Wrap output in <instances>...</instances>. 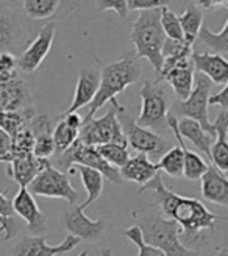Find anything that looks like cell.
<instances>
[{
	"label": "cell",
	"mask_w": 228,
	"mask_h": 256,
	"mask_svg": "<svg viewBox=\"0 0 228 256\" xmlns=\"http://www.w3.org/2000/svg\"><path fill=\"white\" fill-rule=\"evenodd\" d=\"M139 96H141L142 105L136 124L150 132H162L164 128H168V116L170 110L164 86L158 82H144Z\"/></svg>",
	"instance_id": "7"
},
{
	"label": "cell",
	"mask_w": 228,
	"mask_h": 256,
	"mask_svg": "<svg viewBox=\"0 0 228 256\" xmlns=\"http://www.w3.org/2000/svg\"><path fill=\"white\" fill-rule=\"evenodd\" d=\"M0 233H4V239L10 240L18 234V222L16 219L5 220L4 217H0Z\"/></svg>",
	"instance_id": "43"
},
{
	"label": "cell",
	"mask_w": 228,
	"mask_h": 256,
	"mask_svg": "<svg viewBox=\"0 0 228 256\" xmlns=\"http://www.w3.org/2000/svg\"><path fill=\"white\" fill-rule=\"evenodd\" d=\"M210 105H212V106H220L222 110H228V83H226V86L222 89V91H219L218 94L211 96Z\"/></svg>",
	"instance_id": "44"
},
{
	"label": "cell",
	"mask_w": 228,
	"mask_h": 256,
	"mask_svg": "<svg viewBox=\"0 0 228 256\" xmlns=\"http://www.w3.org/2000/svg\"><path fill=\"white\" fill-rule=\"evenodd\" d=\"M97 8L102 11H116L120 19H125L128 14V2L126 0H100Z\"/></svg>",
	"instance_id": "39"
},
{
	"label": "cell",
	"mask_w": 228,
	"mask_h": 256,
	"mask_svg": "<svg viewBox=\"0 0 228 256\" xmlns=\"http://www.w3.org/2000/svg\"><path fill=\"white\" fill-rule=\"evenodd\" d=\"M158 169L164 170L169 176H183L184 170V155L180 146L172 147L169 152H166L156 162Z\"/></svg>",
	"instance_id": "30"
},
{
	"label": "cell",
	"mask_w": 228,
	"mask_h": 256,
	"mask_svg": "<svg viewBox=\"0 0 228 256\" xmlns=\"http://www.w3.org/2000/svg\"><path fill=\"white\" fill-rule=\"evenodd\" d=\"M161 28L166 34V40L172 41H184V34L178 16L169 10V6L161 8Z\"/></svg>",
	"instance_id": "34"
},
{
	"label": "cell",
	"mask_w": 228,
	"mask_h": 256,
	"mask_svg": "<svg viewBox=\"0 0 228 256\" xmlns=\"http://www.w3.org/2000/svg\"><path fill=\"white\" fill-rule=\"evenodd\" d=\"M50 164L52 162L48 160L28 155L25 158H18L14 161H11L6 168V174L11 180H14L19 184V188H27Z\"/></svg>",
	"instance_id": "18"
},
{
	"label": "cell",
	"mask_w": 228,
	"mask_h": 256,
	"mask_svg": "<svg viewBox=\"0 0 228 256\" xmlns=\"http://www.w3.org/2000/svg\"><path fill=\"white\" fill-rule=\"evenodd\" d=\"M130 40L134 46L136 58L148 60L158 75L162 70V47L166 42V34L161 28V8L139 12L132 25Z\"/></svg>",
	"instance_id": "3"
},
{
	"label": "cell",
	"mask_w": 228,
	"mask_h": 256,
	"mask_svg": "<svg viewBox=\"0 0 228 256\" xmlns=\"http://www.w3.org/2000/svg\"><path fill=\"white\" fill-rule=\"evenodd\" d=\"M202 196L205 200L228 206V178L208 162V170L202 176Z\"/></svg>",
	"instance_id": "24"
},
{
	"label": "cell",
	"mask_w": 228,
	"mask_h": 256,
	"mask_svg": "<svg viewBox=\"0 0 228 256\" xmlns=\"http://www.w3.org/2000/svg\"><path fill=\"white\" fill-rule=\"evenodd\" d=\"M38 116L36 108H25L20 111L0 112V130H4L8 136L14 138L25 128H28L32 120Z\"/></svg>",
	"instance_id": "27"
},
{
	"label": "cell",
	"mask_w": 228,
	"mask_h": 256,
	"mask_svg": "<svg viewBox=\"0 0 228 256\" xmlns=\"http://www.w3.org/2000/svg\"><path fill=\"white\" fill-rule=\"evenodd\" d=\"M183 34H184V42L194 46L197 41L200 28L204 27V14H202V8L194 2L189 5L182 16H178Z\"/></svg>",
	"instance_id": "28"
},
{
	"label": "cell",
	"mask_w": 228,
	"mask_h": 256,
	"mask_svg": "<svg viewBox=\"0 0 228 256\" xmlns=\"http://www.w3.org/2000/svg\"><path fill=\"white\" fill-rule=\"evenodd\" d=\"M125 236L128 238L133 242V244L138 247V256H164L162 252H160L158 248L148 246L147 242L144 240V236H142L141 230H139L138 225H133V226H130L128 230H126Z\"/></svg>",
	"instance_id": "36"
},
{
	"label": "cell",
	"mask_w": 228,
	"mask_h": 256,
	"mask_svg": "<svg viewBox=\"0 0 228 256\" xmlns=\"http://www.w3.org/2000/svg\"><path fill=\"white\" fill-rule=\"evenodd\" d=\"M55 166L61 172L62 170L69 172L72 166H84V168H91V169L98 170L104 175V178H106V180H110L111 183H116V184L124 183L120 170L118 168L110 166L102 156L98 155L96 147L86 146L82 139H77L66 152H62L61 155H58Z\"/></svg>",
	"instance_id": "6"
},
{
	"label": "cell",
	"mask_w": 228,
	"mask_h": 256,
	"mask_svg": "<svg viewBox=\"0 0 228 256\" xmlns=\"http://www.w3.org/2000/svg\"><path fill=\"white\" fill-rule=\"evenodd\" d=\"M30 44V30L16 6L0 4V55L22 54Z\"/></svg>",
	"instance_id": "10"
},
{
	"label": "cell",
	"mask_w": 228,
	"mask_h": 256,
	"mask_svg": "<svg viewBox=\"0 0 228 256\" xmlns=\"http://www.w3.org/2000/svg\"><path fill=\"white\" fill-rule=\"evenodd\" d=\"M34 106V98L28 84L20 76L11 82H0V112L20 111Z\"/></svg>",
	"instance_id": "17"
},
{
	"label": "cell",
	"mask_w": 228,
	"mask_h": 256,
	"mask_svg": "<svg viewBox=\"0 0 228 256\" xmlns=\"http://www.w3.org/2000/svg\"><path fill=\"white\" fill-rule=\"evenodd\" d=\"M118 119L122 126V132L126 138V142H128L138 153H144L147 156L160 158L172 148L169 140L161 138L158 133L139 126L136 124V119L130 116L124 105L119 108Z\"/></svg>",
	"instance_id": "9"
},
{
	"label": "cell",
	"mask_w": 228,
	"mask_h": 256,
	"mask_svg": "<svg viewBox=\"0 0 228 256\" xmlns=\"http://www.w3.org/2000/svg\"><path fill=\"white\" fill-rule=\"evenodd\" d=\"M28 190L33 196L62 198V200H66L70 206H75L80 198V194L72 186L69 176L64 172L58 170L52 164L47 166V168L30 183Z\"/></svg>",
	"instance_id": "11"
},
{
	"label": "cell",
	"mask_w": 228,
	"mask_h": 256,
	"mask_svg": "<svg viewBox=\"0 0 228 256\" xmlns=\"http://www.w3.org/2000/svg\"><path fill=\"white\" fill-rule=\"evenodd\" d=\"M12 208L20 219L27 222L28 232L33 236H42L47 233V217L38 206L28 188H19L18 194L12 198Z\"/></svg>",
	"instance_id": "16"
},
{
	"label": "cell",
	"mask_w": 228,
	"mask_h": 256,
	"mask_svg": "<svg viewBox=\"0 0 228 256\" xmlns=\"http://www.w3.org/2000/svg\"><path fill=\"white\" fill-rule=\"evenodd\" d=\"M33 150H34V134L32 133L30 128H25L24 132L12 138L11 161L33 155Z\"/></svg>",
	"instance_id": "35"
},
{
	"label": "cell",
	"mask_w": 228,
	"mask_h": 256,
	"mask_svg": "<svg viewBox=\"0 0 228 256\" xmlns=\"http://www.w3.org/2000/svg\"><path fill=\"white\" fill-rule=\"evenodd\" d=\"M60 4L58 0H27L22 2V10L32 19H46L55 14Z\"/></svg>",
	"instance_id": "33"
},
{
	"label": "cell",
	"mask_w": 228,
	"mask_h": 256,
	"mask_svg": "<svg viewBox=\"0 0 228 256\" xmlns=\"http://www.w3.org/2000/svg\"><path fill=\"white\" fill-rule=\"evenodd\" d=\"M218 256H228V247H226V248H224Z\"/></svg>",
	"instance_id": "47"
},
{
	"label": "cell",
	"mask_w": 228,
	"mask_h": 256,
	"mask_svg": "<svg viewBox=\"0 0 228 256\" xmlns=\"http://www.w3.org/2000/svg\"><path fill=\"white\" fill-rule=\"evenodd\" d=\"M136 219V225L141 230L144 240L148 246L162 252L164 256H200L197 250L188 248L182 242V230L176 222L166 219L160 212L154 211L144 212Z\"/></svg>",
	"instance_id": "4"
},
{
	"label": "cell",
	"mask_w": 228,
	"mask_h": 256,
	"mask_svg": "<svg viewBox=\"0 0 228 256\" xmlns=\"http://www.w3.org/2000/svg\"><path fill=\"white\" fill-rule=\"evenodd\" d=\"M102 256H112L111 248H102Z\"/></svg>",
	"instance_id": "46"
},
{
	"label": "cell",
	"mask_w": 228,
	"mask_h": 256,
	"mask_svg": "<svg viewBox=\"0 0 228 256\" xmlns=\"http://www.w3.org/2000/svg\"><path fill=\"white\" fill-rule=\"evenodd\" d=\"M19 76L18 58L12 54H2L0 55V82H11Z\"/></svg>",
	"instance_id": "38"
},
{
	"label": "cell",
	"mask_w": 228,
	"mask_h": 256,
	"mask_svg": "<svg viewBox=\"0 0 228 256\" xmlns=\"http://www.w3.org/2000/svg\"><path fill=\"white\" fill-rule=\"evenodd\" d=\"M78 172L80 178H82V183L84 186L86 190V200L80 204V208L84 211V208H88L90 204H92L100 196H102V190H104V175L100 174L96 169L91 168H84V166H72L69 169V174H75Z\"/></svg>",
	"instance_id": "26"
},
{
	"label": "cell",
	"mask_w": 228,
	"mask_h": 256,
	"mask_svg": "<svg viewBox=\"0 0 228 256\" xmlns=\"http://www.w3.org/2000/svg\"><path fill=\"white\" fill-rule=\"evenodd\" d=\"M86 254H88V253H86V252H82V253H80V254H78V256H86Z\"/></svg>",
	"instance_id": "48"
},
{
	"label": "cell",
	"mask_w": 228,
	"mask_h": 256,
	"mask_svg": "<svg viewBox=\"0 0 228 256\" xmlns=\"http://www.w3.org/2000/svg\"><path fill=\"white\" fill-rule=\"evenodd\" d=\"M11 148L12 138L8 136L4 130H0V162H11Z\"/></svg>",
	"instance_id": "41"
},
{
	"label": "cell",
	"mask_w": 228,
	"mask_h": 256,
	"mask_svg": "<svg viewBox=\"0 0 228 256\" xmlns=\"http://www.w3.org/2000/svg\"><path fill=\"white\" fill-rule=\"evenodd\" d=\"M61 224L64 225L69 234L78 238L80 240H90V242H96L98 238H102L106 230L105 220L90 219L88 216H84L83 210L80 208V204L70 206L62 212Z\"/></svg>",
	"instance_id": "13"
},
{
	"label": "cell",
	"mask_w": 228,
	"mask_h": 256,
	"mask_svg": "<svg viewBox=\"0 0 228 256\" xmlns=\"http://www.w3.org/2000/svg\"><path fill=\"white\" fill-rule=\"evenodd\" d=\"M169 2L164 0H128V11H148V10H160L168 6Z\"/></svg>",
	"instance_id": "40"
},
{
	"label": "cell",
	"mask_w": 228,
	"mask_h": 256,
	"mask_svg": "<svg viewBox=\"0 0 228 256\" xmlns=\"http://www.w3.org/2000/svg\"><path fill=\"white\" fill-rule=\"evenodd\" d=\"M146 190H155L156 203L161 212L180 226V239L188 248L200 240L204 230L216 228V220L228 222L226 217L211 212L200 200L183 197L169 189L164 184L161 174H158L146 186L139 188V194H142Z\"/></svg>",
	"instance_id": "1"
},
{
	"label": "cell",
	"mask_w": 228,
	"mask_h": 256,
	"mask_svg": "<svg viewBox=\"0 0 228 256\" xmlns=\"http://www.w3.org/2000/svg\"><path fill=\"white\" fill-rule=\"evenodd\" d=\"M168 125L172 130L174 136L178 140V146L182 147L183 150V155H184V170H183V176L188 178V180H202V176H204L208 170V161H205L200 155H197L196 152L189 150L186 147V142L184 139L180 136V132H178V119H176L174 114L169 111V116H168Z\"/></svg>",
	"instance_id": "20"
},
{
	"label": "cell",
	"mask_w": 228,
	"mask_h": 256,
	"mask_svg": "<svg viewBox=\"0 0 228 256\" xmlns=\"http://www.w3.org/2000/svg\"><path fill=\"white\" fill-rule=\"evenodd\" d=\"M56 25L54 20L47 22L40 28L36 38L25 47L24 52L18 56V68L24 74H33L41 66L46 56L48 55L50 48L54 46Z\"/></svg>",
	"instance_id": "12"
},
{
	"label": "cell",
	"mask_w": 228,
	"mask_h": 256,
	"mask_svg": "<svg viewBox=\"0 0 228 256\" xmlns=\"http://www.w3.org/2000/svg\"><path fill=\"white\" fill-rule=\"evenodd\" d=\"M160 174L158 166L150 161V158L144 153H136L134 156L128 160L124 168L120 169V175L124 182H133L139 186H146Z\"/></svg>",
	"instance_id": "23"
},
{
	"label": "cell",
	"mask_w": 228,
	"mask_h": 256,
	"mask_svg": "<svg viewBox=\"0 0 228 256\" xmlns=\"http://www.w3.org/2000/svg\"><path fill=\"white\" fill-rule=\"evenodd\" d=\"M178 132L183 139H188L189 142H192L204 155L211 160V147L214 144V139L210 133H206L196 120L191 119H180L178 120Z\"/></svg>",
	"instance_id": "25"
},
{
	"label": "cell",
	"mask_w": 228,
	"mask_h": 256,
	"mask_svg": "<svg viewBox=\"0 0 228 256\" xmlns=\"http://www.w3.org/2000/svg\"><path fill=\"white\" fill-rule=\"evenodd\" d=\"M200 8H206V10H212V8H219L224 6L225 2H218V0H205V2H196Z\"/></svg>",
	"instance_id": "45"
},
{
	"label": "cell",
	"mask_w": 228,
	"mask_h": 256,
	"mask_svg": "<svg viewBox=\"0 0 228 256\" xmlns=\"http://www.w3.org/2000/svg\"><path fill=\"white\" fill-rule=\"evenodd\" d=\"M194 69L198 74H204L211 80L212 84L228 83V60L218 54H192Z\"/></svg>",
	"instance_id": "21"
},
{
	"label": "cell",
	"mask_w": 228,
	"mask_h": 256,
	"mask_svg": "<svg viewBox=\"0 0 228 256\" xmlns=\"http://www.w3.org/2000/svg\"><path fill=\"white\" fill-rule=\"evenodd\" d=\"M194 62L192 58L183 60L180 62L170 64V66H162V70L158 74V83L166 82L174 94L176 96L180 102L186 100L192 92L194 88Z\"/></svg>",
	"instance_id": "14"
},
{
	"label": "cell",
	"mask_w": 228,
	"mask_h": 256,
	"mask_svg": "<svg viewBox=\"0 0 228 256\" xmlns=\"http://www.w3.org/2000/svg\"><path fill=\"white\" fill-rule=\"evenodd\" d=\"M212 128L216 130V140L211 147V160L210 162L220 170L222 174L228 172V110H220L218 118L212 122Z\"/></svg>",
	"instance_id": "22"
},
{
	"label": "cell",
	"mask_w": 228,
	"mask_h": 256,
	"mask_svg": "<svg viewBox=\"0 0 228 256\" xmlns=\"http://www.w3.org/2000/svg\"><path fill=\"white\" fill-rule=\"evenodd\" d=\"M100 86V72L97 69H82L75 86L74 100L66 112H77L80 108L91 105Z\"/></svg>",
	"instance_id": "19"
},
{
	"label": "cell",
	"mask_w": 228,
	"mask_h": 256,
	"mask_svg": "<svg viewBox=\"0 0 228 256\" xmlns=\"http://www.w3.org/2000/svg\"><path fill=\"white\" fill-rule=\"evenodd\" d=\"M80 239L72 234H68L66 239L58 246H48L44 236H25L12 247V256H56L64 254L74 250L80 244Z\"/></svg>",
	"instance_id": "15"
},
{
	"label": "cell",
	"mask_w": 228,
	"mask_h": 256,
	"mask_svg": "<svg viewBox=\"0 0 228 256\" xmlns=\"http://www.w3.org/2000/svg\"><path fill=\"white\" fill-rule=\"evenodd\" d=\"M110 104V110L100 119H83L78 139H82L86 146L98 147L110 142L126 144V138L118 119V112L122 105L118 98L111 100Z\"/></svg>",
	"instance_id": "8"
},
{
	"label": "cell",
	"mask_w": 228,
	"mask_h": 256,
	"mask_svg": "<svg viewBox=\"0 0 228 256\" xmlns=\"http://www.w3.org/2000/svg\"><path fill=\"white\" fill-rule=\"evenodd\" d=\"M141 76V66L138 64L134 54H126L120 60L102 68L100 72V86L94 102L90 105V114L86 119H94L96 112L108 102L118 98L120 92L136 83Z\"/></svg>",
	"instance_id": "2"
},
{
	"label": "cell",
	"mask_w": 228,
	"mask_h": 256,
	"mask_svg": "<svg viewBox=\"0 0 228 256\" xmlns=\"http://www.w3.org/2000/svg\"><path fill=\"white\" fill-rule=\"evenodd\" d=\"M0 217L5 220L14 219V208H12V200L8 198L6 192H0Z\"/></svg>",
	"instance_id": "42"
},
{
	"label": "cell",
	"mask_w": 228,
	"mask_h": 256,
	"mask_svg": "<svg viewBox=\"0 0 228 256\" xmlns=\"http://www.w3.org/2000/svg\"><path fill=\"white\" fill-rule=\"evenodd\" d=\"M224 6L228 10V2H225ZM198 40L204 44H206L210 48H212L218 55L224 56V54H228V20L219 33H212L206 25H204V27L200 28Z\"/></svg>",
	"instance_id": "29"
},
{
	"label": "cell",
	"mask_w": 228,
	"mask_h": 256,
	"mask_svg": "<svg viewBox=\"0 0 228 256\" xmlns=\"http://www.w3.org/2000/svg\"><path fill=\"white\" fill-rule=\"evenodd\" d=\"M52 134H54V132L34 136V150H33L34 156L42 158V160H48L56 152Z\"/></svg>",
	"instance_id": "37"
},
{
	"label": "cell",
	"mask_w": 228,
	"mask_h": 256,
	"mask_svg": "<svg viewBox=\"0 0 228 256\" xmlns=\"http://www.w3.org/2000/svg\"><path fill=\"white\" fill-rule=\"evenodd\" d=\"M78 134H80V130H75V128H72L64 119L60 118L52 134L54 142H55V150L58 155H61L62 152H66L75 140L78 139Z\"/></svg>",
	"instance_id": "32"
},
{
	"label": "cell",
	"mask_w": 228,
	"mask_h": 256,
	"mask_svg": "<svg viewBox=\"0 0 228 256\" xmlns=\"http://www.w3.org/2000/svg\"><path fill=\"white\" fill-rule=\"evenodd\" d=\"M96 148L98 152V155L102 156L110 166H112V168H118L119 170L130 160V153H128V147H126V144L110 142V144L98 146Z\"/></svg>",
	"instance_id": "31"
},
{
	"label": "cell",
	"mask_w": 228,
	"mask_h": 256,
	"mask_svg": "<svg viewBox=\"0 0 228 256\" xmlns=\"http://www.w3.org/2000/svg\"><path fill=\"white\" fill-rule=\"evenodd\" d=\"M211 88L212 83L204 74L196 72L194 75V88L192 92L186 100L176 102L170 106V112L174 116H182L183 119L196 120L206 133H210L216 139V130L212 128V122L210 120V98H211Z\"/></svg>",
	"instance_id": "5"
}]
</instances>
